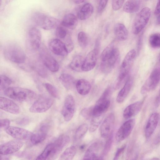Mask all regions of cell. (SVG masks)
<instances>
[{
	"label": "cell",
	"mask_w": 160,
	"mask_h": 160,
	"mask_svg": "<svg viewBox=\"0 0 160 160\" xmlns=\"http://www.w3.org/2000/svg\"><path fill=\"white\" fill-rule=\"evenodd\" d=\"M69 137L65 134L60 135L53 142L48 145L36 160L54 159L70 142Z\"/></svg>",
	"instance_id": "6da1fadb"
},
{
	"label": "cell",
	"mask_w": 160,
	"mask_h": 160,
	"mask_svg": "<svg viewBox=\"0 0 160 160\" xmlns=\"http://www.w3.org/2000/svg\"><path fill=\"white\" fill-rule=\"evenodd\" d=\"M120 57V52L112 42L103 50L101 57V68L103 72L111 71L118 63Z\"/></svg>",
	"instance_id": "7a4b0ae2"
},
{
	"label": "cell",
	"mask_w": 160,
	"mask_h": 160,
	"mask_svg": "<svg viewBox=\"0 0 160 160\" xmlns=\"http://www.w3.org/2000/svg\"><path fill=\"white\" fill-rule=\"evenodd\" d=\"M7 97L15 100L20 102H28L34 99L36 94L33 91L21 87H9L3 91Z\"/></svg>",
	"instance_id": "3957f363"
},
{
	"label": "cell",
	"mask_w": 160,
	"mask_h": 160,
	"mask_svg": "<svg viewBox=\"0 0 160 160\" xmlns=\"http://www.w3.org/2000/svg\"><path fill=\"white\" fill-rule=\"evenodd\" d=\"M5 57L9 61L17 64L23 63L26 60L25 53L18 45L10 43L5 46L3 50Z\"/></svg>",
	"instance_id": "277c9868"
},
{
	"label": "cell",
	"mask_w": 160,
	"mask_h": 160,
	"mask_svg": "<svg viewBox=\"0 0 160 160\" xmlns=\"http://www.w3.org/2000/svg\"><path fill=\"white\" fill-rule=\"evenodd\" d=\"M136 55V50L132 49L126 54L122 62L116 88H119L129 74L133 65Z\"/></svg>",
	"instance_id": "5b68a950"
},
{
	"label": "cell",
	"mask_w": 160,
	"mask_h": 160,
	"mask_svg": "<svg viewBox=\"0 0 160 160\" xmlns=\"http://www.w3.org/2000/svg\"><path fill=\"white\" fill-rule=\"evenodd\" d=\"M151 15V11L148 7L142 8L136 15L132 27V33L137 35L140 32L148 22Z\"/></svg>",
	"instance_id": "8992f818"
},
{
	"label": "cell",
	"mask_w": 160,
	"mask_h": 160,
	"mask_svg": "<svg viewBox=\"0 0 160 160\" xmlns=\"http://www.w3.org/2000/svg\"><path fill=\"white\" fill-rule=\"evenodd\" d=\"M111 93L110 88L105 90L93 107L92 116L104 115L110 106Z\"/></svg>",
	"instance_id": "52a82bcc"
},
{
	"label": "cell",
	"mask_w": 160,
	"mask_h": 160,
	"mask_svg": "<svg viewBox=\"0 0 160 160\" xmlns=\"http://www.w3.org/2000/svg\"><path fill=\"white\" fill-rule=\"evenodd\" d=\"M35 23L45 30H50L56 28L60 23L58 19L43 13H37L33 17Z\"/></svg>",
	"instance_id": "ba28073f"
},
{
	"label": "cell",
	"mask_w": 160,
	"mask_h": 160,
	"mask_svg": "<svg viewBox=\"0 0 160 160\" xmlns=\"http://www.w3.org/2000/svg\"><path fill=\"white\" fill-rule=\"evenodd\" d=\"M160 82V67L154 69L142 86L140 92L145 94L155 90Z\"/></svg>",
	"instance_id": "9c48e42d"
},
{
	"label": "cell",
	"mask_w": 160,
	"mask_h": 160,
	"mask_svg": "<svg viewBox=\"0 0 160 160\" xmlns=\"http://www.w3.org/2000/svg\"><path fill=\"white\" fill-rule=\"evenodd\" d=\"M53 103V99L46 95L40 96L32 104L29 109L30 112L41 113L48 110Z\"/></svg>",
	"instance_id": "30bf717a"
},
{
	"label": "cell",
	"mask_w": 160,
	"mask_h": 160,
	"mask_svg": "<svg viewBox=\"0 0 160 160\" xmlns=\"http://www.w3.org/2000/svg\"><path fill=\"white\" fill-rule=\"evenodd\" d=\"M42 33L38 28L32 27L28 31L27 42L29 49L36 52L39 49L41 43Z\"/></svg>",
	"instance_id": "8fae6325"
},
{
	"label": "cell",
	"mask_w": 160,
	"mask_h": 160,
	"mask_svg": "<svg viewBox=\"0 0 160 160\" xmlns=\"http://www.w3.org/2000/svg\"><path fill=\"white\" fill-rule=\"evenodd\" d=\"M75 110V103L73 96L68 95L66 97L62 110V114L64 120L70 121L72 118Z\"/></svg>",
	"instance_id": "7c38bea8"
},
{
	"label": "cell",
	"mask_w": 160,
	"mask_h": 160,
	"mask_svg": "<svg viewBox=\"0 0 160 160\" xmlns=\"http://www.w3.org/2000/svg\"><path fill=\"white\" fill-rule=\"evenodd\" d=\"M135 124L134 119H130L125 122L118 129L116 135V140L121 142L126 138L131 133Z\"/></svg>",
	"instance_id": "4fadbf2b"
},
{
	"label": "cell",
	"mask_w": 160,
	"mask_h": 160,
	"mask_svg": "<svg viewBox=\"0 0 160 160\" xmlns=\"http://www.w3.org/2000/svg\"><path fill=\"white\" fill-rule=\"evenodd\" d=\"M40 56L43 64L49 70L53 72L58 70L59 66L58 62L46 49H41Z\"/></svg>",
	"instance_id": "5bb4252c"
},
{
	"label": "cell",
	"mask_w": 160,
	"mask_h": 160,
	"mask_svg": "<svg viewBox=\"0 0 160 160\" xmlns=\"http://www.w3.org/2000/svg\"><path fill=\"white\" fill-rule=\"evenodd\" d=\"M102 147V144L100 141L96 142L93 143L88 147L86 150L83 159L96 160L101 159V150Z\"/></svg>",
	"instance_id": "9a60e30c"
},
{
	"label": "cell",
	"mask_w": 160,
	"mask_h": 160,
	"mask_svg": "<svg viewBox=\"0 0 160 160\" xmlns=\"http://www.w3.org/2000/svg\"><path fill=\"white\" fill-rule=\"evenodd\" d=\"M5 130L8 134L19 140L28 139L33 134L25 129L16 127L9 126Z\"/></svg>",
	"instance_id": "2e32d148"
},
{
	"label": "cell",
	"mask_w": 160,
	"mask_h": 160,
	"mask_svg": "<svg viewBox=\"0 0 160 160\" xmlns=\"http://www.w3.org/2000/svg\"><path fill=\"white\" fill-rule=\"evenodd\" d=\"M23 143L19 140H11L1 145L0 153L5 155L18 151L23 146Z\"/></svg>",
	"instance_id": "e0dca14e"
},
{
	"label": "cell",
	"mask_w": 160,
	"mask_h": 160,
	"mask_svg": "<svg viewBox=\"0 0 160 160\" xmlns=\"http://www.w3.org/2000/svg\"><path fill=\"white\" fill-rule=\"evenodd\" d=\"M48 47L50 50L57 55L65 56L69 53L65 44L58 38L51 40Z\"/></svg>",
	"instance_id": "ac0fdd59"
},
{
	"label": "cell",
	"mask_w": 160,
	"mask_h": 160,
	"mask_svg": "<svg viewBox=\"0 0 160 160\" xmlns=\"http://www.w3.org/2000/svg\"><path fill=\"white\" fill-rule=\"evenodd\" d=\"M114 122V115L111 113L105 118L101 126L100 133L102 138L109 137L112 133Z\"/></svg>",
	"instance_id": "d6986e66"
},
{
	"label": "cell",
	"mask_w": 160,
	"mask_h": 160,
	"mask_svg": "<svg viewBox=\"0 0 160 160\" xmlns=\"http://www.w3.org/2000/svg\"><path fill=\"white\" fill-rule=\"evenodd\" d=\"M98 50V48L96 47L88 53L84 59L82 68V71H90L94 68L97 62Z\"/></svg>",
	"instance_id": "ffe728a7"
},
{
	"label": "cell",
	"mask_w": 160,
	"mask_h": 160,
	"mask_svg": "<svg viewBox=\"0 0 160 160\" xmlns=\"http://www.w3.org/2000/svg\"><path fill=\"white\" fill-rule=\"evenodd\" d=\"M1 109L10 113L18 114L20 112L19 106L13 101L3 97H0Z\"/></svg>",
	"instance_id": "44dd1931"
},
{
	"label": "cell",
	"mask_w": 160,
	"mask_h": 160,
	"mask_svg": "<svg viewBox=\"0 0 160 160\" xmlns=\"http://www.w3.org/2000/svg\"><path fill=\"white\" fill-rule=\"evenodd\" d=\"M160 118L159 114L157 112L152 113L149 118L145 128V135L147 138L150 137L155 130Z\"/></svg>",
	"instance_id": "7402d4cb"
},
{
	"label": "cell",
	"mask_w": 160,
	"mask_h": 160,
	"mask_svg": "<svg viewBox=\"0 0 160 160\" xmlns=\"http://www.w3.org/2000/svg\"><path fill=\"white\" fill-rule=\"evenodd\" d=\"M143 100L134 102L126 107L123 113L124 118L128 119L137 115L142 108L144 102Z\"/></svg>",
	"instance_id": "603a6c76"
},
{
	"label": "cell",
	"mask_w": 160,
	"mask_h": 160,
	"mask_svg": "<svg viewBox=\"0 0 160 160\" xmlns=\"http://www.w3.org/2000/svg\"><path fill=\"white\" fill-rule=\"evenodd\" d=\"M133 82L132 78L130 77L128 78L117 95L116 100L118 103H121L126 99L131 91Z\"/></svg>",
	"instance_id": "cb8c5ba5"
},
{
	"label": "cell",
	"mask_w": 160,
	"mask_h": 160,
	"mask_svg": "<svg viewBox=\"0 0 160 160\" xmlns=\"http://www.w3.org/2000/svg\"><path fill=\"white\" fill-rule=\"evenodd\" d=\"M114 32L117 39L120 41L126 40L128 37V30L124 24L120 23L115 24L114 27Z\"/></svg>",
	"instance_id": "d4e9b609"
},
{
	"label": "cell",
	"mask_w": 160,
	"mask_h": 160,
	"mask_svg": "<svg viewBox=\"0 0 160 160\" xmlns=\"http://www.w3.org/2000/svg\"><path fill=\"white\" fill-rule=\"evenodd\" d=\"M59 80L62 85L67 89H71L76 86L77 82L75 79L69 74H62L59 76Z\"/></svg>",
	"instance_id": "484cf974"
},
{
	"label": "cell",
	"mask_w": 160,
	"mask_h": 160,
	"mask_svg": "<svg viewBox=\"0 0 160 160\" xmlns=\"http://www.w3.org/2000/svg\"><path fill=\"white\" fill-rule=\"evenodd\" d=\"M78 23V20L77 17L72 13H68L66 15L61 22L62 26L70 29H74Z\"/></svg>",
	"instance_id": "4316f807"
},
{
	"label": "cell",
	"mask_w": 160,
	"mask_h": 160,
	"mask_svg": "<svg viewBox=\"0 0 160 160\" xmlns=\"http://www.w3.org/2000/svg\"><path fill=\"white\" fill-rule=\"evenodd\" d=\"M141 4V0H128L124 5L123 10L128 13L137 12L140 9Z\"/></svg>",
	"instance_id": "83f0119b"
},
{
	"label": "cell",
	"mask_w": 160,
	"mask_h": 160,
	"mask_svg": "<svg viewBox=\"0 0 160 160\" xmlns=\"http://www.w3.org/2000/svg\"><path fill=\"white\" fill-rule=\"evenodd\" d=\"M93 12V7L90 3L84 4L81 8L78 13V18L81 20H84L89 18Z\"/></svg>",
	"instance_id": "f1b7e54d"
},
{
	"label": "cell",
	"mask_w": 160,
	"mask_h": 160,
	"mask_svg": "<svg viewBox=\"0 0 160 160\" xmlns=\"http://www.w3.org/2000/svg\"><path fill=\"white\" fill-rule=\"evenodd\" d=\"M76 87L78 92L80 95H85L90 92L91 86L90 83L85 79H80L77 81Z\"/></svg>",
	"instance_id": "f546056e"
},
{
	"label": "cell",
	"mask_w": 160,
	"mask_h": 160,
	"mask_svg": "<svg viewBox=\"0 0 160 160\" xmlns=\"http://www.w3.org/2000/svg\"><path fill=\"white\" fill-rule=\"evenodd\" d=\"M84 59L80 55L75 56L69 64L70 68L75 71L80 72L82 71V66Z\"/></svg>",
	"instance_id": "4dcf8cb0"
},
{
	"label": "cell",
	"mask_w": 160,
	"mask_h": 160,
	"mask_svg": "<svg viewBox=\"0 0 160 160\" xmlns=\"http://www.w3.org/2000/svg\"><path fill=\"white\" fill-rule=\"evenodd\" d=\"M77 149L74 146H71L67 148L61 155L60 159L70 160L72 159L75 156Z\"/></svg>",
	"instance_id": "1f68e13d"
},
{
	"label": "cell",
	"mask_w": 160,
	"mask_h": 160,
	"mask_svg": "<svg viewBox=\"0 0 160 160\" xmlns=\"http://www.w3.org/2000/svg\"><path fill=\"white\" fill-rule=\"evenodd\" d=\"M104 115L93 116L92 117L89 128L90 132H95L101 123Z\"/></svg>",
	"instance_id": "d6a6232c"
},
{
	"label": "cell",
	"mask_w": 160,
	"mask_h": 160,
	"mask_svg": "<svg viewBox=\"0 0 160 160\" xmlns=\"http://www.w3.org/2000/svg\"><path fill=\"white\" fill-rule=\"evenodd\" d=\"M149 43L151 47L153 48H160V33H153L151 34L148 39Z\"/></svg>",
	"instance_id": "836d02e7"
},
{
	"label": "cell",
	"mask_w": 160,
	"mask_h": 160,
	"mask_svg": "<svg viewBox=\"0 0 160 160\" xmlns=\"http://www.w3.org/2000/svg\"><path fill=\"white\" fill-rule=\"evenodd\" d=\"M46 137L47 133L41 132L33 133L30 139L32 143L36 144L43 142L46 139Z\"/></svg>",
	"instance_id": "e575fe53"
},
{
	"label": "cell",
	"mask_w": 160,
	"mask_h": 160,
	"mask_svg": "<svg viewBox=\"0 0 160 160\" xmlns=\"http://www.w3.org/2000/svg\"><path fill=\"white\" fill-rule=\"evenodd\" d=\"M88 129V125L86 123L81 125L77 129L75 133L76 139L79 140L81 139L85 134Z\"/></svg>",
	"instance_id": "d590c367"
},
{
	"label": "cell",
	"mask_w": 160,
	"mask_h": 160,
	"mask_svg": "<svg viewBox=\"0 0 160 160\" xmlns=\"http://www.w3.org/2000/svg\"><path fill=\"white\" fill-rule=\"evenodd\" d=\"M78 40L80 46L82 48H86L88 44V38L83 32H80L78 35Z\"/></svg>",
	"instance_id": "8d00e7d4"
},
{
	"label": "cell",
	"mask_w": 160,
	"mask_h": 160,
	"mask_svg": "<svg viewBox=\"0 0 160 160\" xmlns=\"http://www.w3.org/2000/svg\"><path fill=\"white\" fill-rule=\"evenodd\" d=\"M43 86L48 93L52 96L57 98L59 97V92L55 87L48 83H44Z\"/></svg>",
	"instance_id": "74e56055"
},
{
	"label": "cell",
	"mask_w": 160,
	"mask_h": 160,
	"mask_svg": "<svg viewBox=\"0 0 160 160\" xmlns=\"http://www.w3.org/2000/svg\"><path fill=\"white\" fill-rule=\"evenodd\" d=\"M109 137L102 149L101 155V159H103L102 158L108 154L111 148L113 141L112 133Z\"/></svg>",
	"instance_id": "f35d334b"
},
{
	"label": "cell",
	"mask_w": 160,
	"mask_h": 160,
	"mask_svg": "<svg viewBox=\"0 0 160 160\" xmlns=\"http://www.w3.org/2000/svg\"><path fill=\"white\" fill-rule=\"evenodd\" d=\"M0 85L1 90L3 91L6 88L9 87L12 83V81L8 77L4 75H0Z\"/></svg>",
	"instance_id": "ab89813d"
},
{
	"label": "cell",
	"mask_w": 160,
	"mask_h": 160,
	"mask_svg": "<svg viewBox=\"0 0 160 160\" xmlns=\"http://www.w3.org/2000/svg\"><path fill=\"white\" fill-rule=\"evenodd\" d=\"M55 35L58 39H64L67 35V31L64 27L58 26L56 28Z\"/></svg>",
	"instance_id": "60d3db41"
},
{
	"label": "cell",
	"mask_w": 160,
	"mask_h": 160,
	"mask_svg": "<svg viewBox=\"0 0 160 160\" xmlns=\"http://www.w3.org/2000/svg\"><path fill=\"white\" fill-rule=\"evenodd\" d=\"M93 109L92 107L84 108L81 111V115L86 119H89L92 117Z\"/></svg>",
	"instance_id": "b9f144b4"
},
{
	"label": "cell",
	"mask_w": 160,
	"mask_h": 160,
	"mask_svg": "<svg viewBox=\"0 0 160 160\" xmlns=\"http://www.w3.org/2000/svg\"><path fill=\"white\" fill-rule=\"evenodd\" d=\"M124 0H112V7L113 10L117 11L122 7Z\"/></svg>",
	"instance_id": "7bdbcfd3"
},
{
	"label": "cell",
	"mask_w": 160,
	"mask_h": 160,
	"mask_svg": "<svg viewBox=\"0 0 160 160\" xmlns=\"http://www.w3.org/2000/svg\"><path fill=\"white\" fill-rule=\"evenodd\" d=\"M108 0H99L97 11L98 13H102L106 7Z\"/></svg>",
	"instance_id": "ee69618b"
},
{
	"label": "cell",
	"mask_w": 160,
	"mask_h": 160,
	"mask_svg": "<svg viewBox=\"0 0 160 160\" xmlns=\"http://www.w3.org/2000/svg\"><path fill=\"white\" fill-rule=\"evenodd\" d=\"M126 147V145H124L118 148L113 158L114 160H118L123 152Z\"/></svg>",
	"instance_id": "f6af8a7d"
},
{
	"label": "cell",
	"mask_w": 160,
	"mask_h": 160,
	"mask_svg": "<svg viewBox=\"0 0 160 160\" xmlns=\"http://www.w3.org/2000/svg\"><path fill=\"white\" fill-rule=\"evenodd\" d=\"M10 121L8 119H3L0 120V125L1 128L5 129L9 126Z\"/></svg>",
	"instance_id": "bcb514c9"
},
{
	"label": "cell",
	"mask_w": 160,
	"mask_h": 160,
	"mask_svg": "<svg viewBox=\"0 0 160 160\" xmlns=\"http://www.w3.org/2000/svg\"><path fill=\"white\" fill-rule=\"evenodd\" d=\"M160 13V0H158L154 12L156 16H158Z\"/></svg>",
	"instance_id": "7dc6e473"
},
{
	"label": "cell",
	"mask_w": 160,
	"mask_h": 160,
	"mask_svg": "<svg viewBox=\"0 0 160 160\" xmlns=\"http://www.w3.org/2000/svg\"><path fill=\"white\" fill-rule=\"evenodd\" d=\"M155 105L156 107H158L160 105V91L158 95L156 98L155 102Z\"/></svg>",
	"instance_id": "c3c4849f"
},
{
	"label": "cell",
	"mask_w": 160,
	"mask_h": 160,
	"mask_svg": "<svg viewBox=\"0 0 160 160\" xmlns=\"http://www.w3.org/2000/svg\"><path fill=\"white\" fill-rule=\"evenodd\" d=\"M28 119H27L24 118L22 119H21L20 121L19 122V123L20 124H25L26 123H27L28 122Z\"/></svg>",
	"instance_id": "681fc988"
},
{
	"label": "cell",
	"mask_w": 160,
	"mask_h": 160,
	"mask_svg": "<svg viewBox=\"0 0 160 160\" xmlns=\"http://www.w3.org/2000/svg\"><path fill=\"white\" fill-rule=\"evenodd\" d=\"M87 0H73L74 2L77 4L82 3Z\"/></svg>",
	"instance_id": "f907efd6"
},
{
	"label": "cell",
	"mask_w": 160,
	"mask_h": 160,
	"mask_svg": "<svg viewBox=\"0 0 160 160\" xmlns=\"http://www.w3.org/2000/svg\"><path fill=\"white\" fill-rule=\"evenodd\" d=\"M157 20L156 23L158 25H160V13L158 16Z\"/></svg>",
	"instance_id": "816d5d0a"
},
{
	"label": "cell",
	"mask_w": 160,
	"mask_h": 160,
	"mask_svg": "<svg viewBox=\"0 0 160 160\" xmlns=\"http://www.w3.org/2000/svg\"><path fill=\"white\" fill-rule=\"evenodd\" d=\"M159 61L160 62V56L159 57Z\"/></svg>",
	"instance_id": "f5cc1de1"
},
{
	"label": "cell",
	"mask_w": 160,
	"mask_h": 160,
	"mask_svg": "<svg viewBox=\"0 0 160 160\" xmlns=\"http://www.w3.org/2000/svg\"></svg>",
	"instance_id": "db71d44e"
}]
</instances>
